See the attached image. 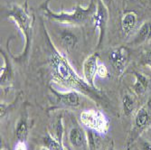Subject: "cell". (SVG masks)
I'll use <instances>...</instances> for the list:
<instances>
[{"mask_svg": "<svg viewBox=\"0 0 151 150\" xmlns=\"http://www.w3.org/2000/svg\"><path fill=\"white\" fill-rule=\"evenodd\" d=\"M44 34L45 36L47 46V62L50 68V75L52 81L61 88L67 90H75L90 98L93 101H101L104 100V94L100 89L92 88L84 78H81L71 65L68 59L55 47L47 33L44 23L42 22Z\"/></svg>", "mask_w": 151, "mask_h": 150, "instance_id": "obj_1", "label": "cell"}, {"mask_svg": "<svg viewBox=\"0 0 151 150\" xmlns=\"http://www.w3.org/2000/svg\"><path fill=\"white\" fill-rule=\"evenodd\" d=\"M7 17L15 21L17 27L24 37V48L18 56L12 55V58L19 62H26L29 58L34 34V22L35 17L28 10V6L14 5L9 10Z\"/></svg>", "mask_w": 151, "mask_h": 150, "instance_id": "obj_2", "label": "cell"}, {"mask_svg": "<svg viewBox=\"0 0 151 150\" xmlns=\"http://www.w3.org/2000/svg\"><path fill=\"white\" fill-rule=\"evenodd\" d=\"M49 2L50 0H45L40 6V9L44 12L45 17L55 22L71 25H81L87 21L91 20L96 9H97V3L95 2V0H91L90 5L85 8L80 5H77L72 13H67L64 11L55 13L50 9Z\"/></svg>", "mask_w": 151, "mask_h": 150, "instance_id": "obj_3", "label": "cell"}, {"mask_svg": "<svg viewBox=\"0 0 151 150\" xmlns=\"http://www.w3.org/2000/svg\"><path fill=\"white\" fill-rule=\"evenodd\" d=\"M151 126V97L136 111L127 145L129 146Z\"/></svg>", "mask_w": 151, "mask_h": 150, "instance_id": "obj_4", "label": "cell"}, {"mask_svg": "<svg viewBox=\"0 0 151 150\" xmlns=\"http://www.w3.org/2000/svg\"><path fill=\"white\" fill-rule=\"evenodd\" d=\"M80 121L84 127L100 135L107 134L109 129V118L97 110L83 111L80 114Z\"/></svg>", "mask_w": 151, "mask_h": 150, "instance_id": "obj_5", "label": "cell"}, {"mask_svg": "<svg viewBox=\"0 0 151 150\" xmlns=\"http://www.w3.org/2000/svg\"><path fill=\"white\" fill-rule=\"evenodd\" d=\"M109 8L105 5L102 0H97V9L94 13L91 21L95 26V28L99 30V42L98 47H101L106 33L107 24L109 20Z\"/></svg>", "mask_w": 151, "mask_h": 150, "instance_id": "obj_6", "label": "cell"}, {"mask_svg": "<svg viewBox=\"0 0 151 150\" xmlns=\"http://www.w3.org/2000/svg\"><path fill=\"white\" fill-rule=\"evenodd\" d=\"M50 91L55 98L56 103L61 107L75 108L81 105V95L75 90H57L52 87H50Z\"/></svg>", "mask_w": 151, "mask_h": 150, "instance_id": "obj_7", "label": "cell"}, {"mask_svg": "<svg viewBox=\"0 0 151 150\" xmlns=\"http://www.w3.org/2000/svg\"><path fill=\"white\" fill-rule=\"evenodd\" d=\"M109 58L116 72L122 75L129 62V51L125 46H119L111 52Z\"/></svg>", "mask_w": 151, "mask_h": 150, "instance_id": "obj_8", "label": "cell"}, {"mask_svg": "<svg viewBox=\"0 0 151 150\" xmlns=\"http://www.w3.org/2000/svg\"><path fill=\"white\" fill-rule=\"evenodd\" d=\"M99 66V53L93 52L89 55L83 62L82 65V73L83 78L92 88L98 89L95 85V78L97 76V71Z\"/></svg>", "mask_w": 151, "mask_h": 150, "instance_id": "obj_9", "label": "cell"}, {"mask_svg": "<svg viewBox=\"0 0 151 150\" xmlns=\"http://www.w3.org/2000/svg\"><path fill=\"white\" fill-rule=\"evenodd\" d=\"M68 139L73 148L77 149H86L89 146L88 135L85 133L83 128L76 125L73 127L68 135Z\"/></svg>", "mask_w": 151, "mask_h": 150, "instance_id": "obj_10", "label": "cell"}, {"mask_svg": "<svg viewBox=\"0 0 151 150\" xmlns=\"http://www.w3.org/2000/svg\"><path fill=\"white\" fill-rule=\"evenodd\" d=\"M0 53L4 60V65L1 67V72H0V83L1 87L6 88L8 87L13 81L14 78V72L12 68V63L10 62L9 56L4 50H0Z\"/></svg>", "mask_w": 151, "mask_h": 150, "instance_id": "obj_11", "label": "cell"}, {"mask_svg": "<svg viewBox=\"0 0 151 150\" xmlns=\"http://www.w3.org/2000/svg\"><path fill=\"white\" fill-rule=\"evenodd\" d=\"M133 74L135 76V83L131 87L132 91L136 96H143L149 88L150 80L147 76L141 72H133Z\"/></svg>", "mask_w": 151, "mask_h": 150, "instance_id": "obj_12", "label": "cell"}, {"mask_svg": "<svg viewBox=\"0 0 151 150\" xmlns=\"http://www.w3.org/2000/svg\"><path fill=\"white\" fill-rule=\"evenodd\" d=\"M138 17L135 12H127L121 18V28L125 35H129L137 24Z\"/></svg>", "mask_w": 151, "mask_h": 150, "instance_id": "obj_13", "label": "cell"}, {"mask_svg": "<svg viewBox=\"0 0 151 150\" xmlns=\"http://www.w3.org/2000/svg\"><path fill=\"white\" fill-rule=\"evenodd\" d=\"M151 40V21L144 22L137 32L133 43L135 44H139Z\"/></svg>", "mask_w": 151, "mask_h": 150, "instance_id": "obj_14", "label": "cell"}, {"mask_svg": "<svg viewBox=\"0 0 151 150\" xmlns=\"http://www.w3.org/2000/svg\"><path fill=\"white\" fill-rule=\"evenodd\" d=\"M137 107V100L133 94L126 93L122 98V110L126 116L132 115Z\"/></svg>", "mask_w": 151, "mask_h": 150, "instance_id": "obj_15", "label": "cell"}, {"mask_svg": "<svg viewBox=\"0 0 151 150\" xmlns=\"http://www.w3.org/2000/svg\"><path fill=\"white\" fill-rule=\"evenodd\" d=\"M61 40L63 47L68 51L74 49V47L78 43V38L76 37V35L73 34L72 32L66 30L63 31L61 34Z\"/></svg>", "mask_w": 151, "mask_h": 150, "instance_id": "obj_16", "label": "cell"}, {"mask_svg": "<svg viewBox=\"0 0 151 150\" xmlns=\"http://www.w3.org/2000/svg\"><path fill=\"white\" fill-rule=\"evenodd\" d=\"M28 123H27V120L24 117L21 118L17 124V129H16V135H17V140L21 141H26L27 137H28Z\"/></svg>", "mask_w": 151, "mask_h": 150, "instance_id": "obj_17", "label": "cell"}, {"mask_svg": "<svg viewBox=\"0 0 151 150\" xmlns=\"http://www.w3.org/2000/svg\"><path fill=\"white\" fill-rule=\"evenodd\" d=\"M44 146L48 150H65L63 143L59 142L54 136H52L49 132L45 134V136L43 139Z\"/></svg>", "mask_w": 151, "mask_h": 150, "instance_id": "obj_18", "label": "cell"}, {"mask_svg": "<svg viewBox=\"0 0 151 150\" xmlns=\"http://www.w3.org/2000/svg\"><path fill=\"white\" fill-rule=\"evenodd\" d=\"M97 76H99L100 78H102V79H105V78H107L109 76V70L104 64L99 63L98 71H97Z\"/></svg>", "mask_w": 151, "mask_h": 150, "instance_id": "obj_19", "label": "cell"}, {"mask_svg": "<svg viewBox=\"0 0 151 150\" xmlns=\"http://www.w3.org/2000/svg\"><path fill=\"white\" fill-rule=\"evenodd\" d=\"M141 62L144 65L149 67L151 69V51H148L143 54V56L141 58Z\"/></svg>", "mask_w": 151, "mask_h": 150, "instance_id": "obj_20", "label": "cell"}, {"mask_svg": "<svg viewBox=\"0 0 151 150\" xmlns=\"http://www.w3.org/2000/svg\"><path fill=\"white\" fill-rule=\"evenodd\" d=\"M14 150H28V146H27L26 141H21L17 140V144L15 145Z\"/></svg>", "mask_w": 151, "mask_h": 150, "instance_id": "obj_21", "label": "cell"}, {"mask_svg": "<svg viewBox=\"0 0 151 150\" xmlns=\"http://www.w3.org/2000/svg\"><path fill=\"white\" fill-rule=\"evenodd\" d=\"M140 149L141 150H151V143L146 140H142L140 142Z\"/></svg>", "mask_w": 151, "mask_h": 150, "instance_id": "obj_22", "label": "cell"}, {"mask_svg": "<svg viewBox=\"0 0 151 150\" xmlns=\"http://www.w3.org/2000/svg\"><path fill=\"white\" fill-rule=\"evenodd\" d=\"M102 1L105 3V5L107 6V3H111V0H102Z\"/></svg>", "mask_w": 151, "mask_h": 150, "instance_id": "obj_23", "label": "cell"}, {"mask_svg": "<svg viewBox=\"0 0 151 150\" xmlns=\"http://www.w3.org/2000/svg\"><path fill=\"white\" fill-rule=\"evenodd\" d=\"M40 150H48V149H47L46 147H45V146H44V147H42V148H41Z\"/></svg>", "mask_w": 151, "mask_h": 150, "instance_id": "obj_24", "label": "cell"}, {"mask_svg": "<svg viewBox=\"0 0 151 150\" xmlns=\"http://www.w3.org/2000/svg\"><path fill=\"white\" fill-rule=\"evenodd\" d=\"M24 6H27V0H25V1H24Z\"/></svg>", "mask_w": 151, "mask_h": 150, "instance_id": "obj_25", "label": "cell"}, {"mask_svg": "<svg viewBox=\"0 0 151 150\" xmlns=\"http://www.w3.org/2000/svg\"><path fill=\"white\" fill-rule=\"evenodd\" d=\"M109 150H114V148H113V147H112V146H111V148H109Z\"/></svg>", "mask_w": 151, "mask_h": 150, "instance_id": "obj_26", "label": "cell"}]
</instances>
